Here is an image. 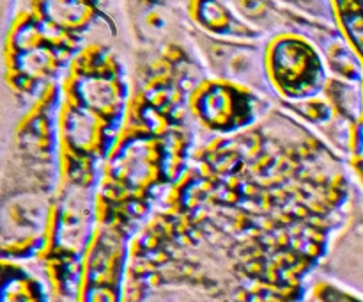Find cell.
Returning a JSON list of instances; mask_svg holds the SVG:
<instances>
[{"mask_svg": "<svg viewBox=\"0 0 363 302\" xmlns=\"http://www.w3.org/2000/svg\"><path fill=\"white\" fill-rule=\"evenodd\" d=\"M266 73L273 91L291 99L325 91L328 70L318 46L298 32H282L266 43Z\"/></svg>", "mask_w": 363, "mask_h": 302, "instance_id": "6da1fadb", "label": "cell"}, {"mask_svg": "<svg viewBox=\"0 0 363 302\" xmlns=\"http://www.w3.org/2000/svg\"><path fill=\"white\" fill-rule=\"evenodd\" d=\"M190 39L204 59L209 73L218 80L233 82L252 91L272 89L266 73V45L259 41L216 39L201 31H191Z\"/></svg>", "mask_w": 363, "mask_h": 302, "instance_id": "7a4b0ae2", "label": "cell"}, {"mask_svg": "<svg viewBox=\"0 0 363 302\" xmlns=\"http://www.w3.org/2000/svg\"><path fill=\"white\" fill-rule=\"evenodd\" d=\"M333 20L363 59V0H328Z\"/></svg>", "mask_w": 363, "mask_h": 302, "instance_id": "277c9868", "label": "cell"}, {"mask_svg": "<svg viewBox=\"0 0 363 302\" xmlns=\"http://www.w3.org/2000/svg\"><path fill=\"white\" fill-rule=\"evenodd\" d=\"M184 6L195 28L211 38L229 41H261L266 38L233 9L229 0H186Z\"/></svg>", "mask_w": 363, "mask_h": 302, "instance_id": "3957f363", "label": "cell"}]
</instances>
